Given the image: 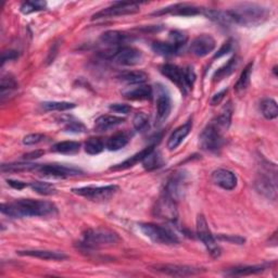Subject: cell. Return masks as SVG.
Instances as JSON below:
<instances>
[{
	"label": "cell",
	"mask_w": 278,
	"mask_h": 278,
	"mask_svg": "<svg viewBox=\"0 0 278 278\" xmlns=\"http://www.w3.org/2000/svg\"><path fill=\"white\" fill-rule=\"evenodd\" d=\"M16 253L22 257H31L46 261H63L67 259V256L63 252L50 250H20Z\"/></svg>",
	"instance_id": "21"
},
{
	"label": "cell",
	"mask_w": 278,
	"mask_h": 278,
	"mask_svg": "<svg viewBox=\"0 0 278 278\" xmlns=\"http://www.w3.org/2000/svg\"><path fill=\"white\" fill-rule=\"evenodd\" d=\"M161 73L165 76L168 77L169 80L175 84L178 88L182 91V92H186V90L188 89L187 86H186V82H185V74H184V70L178 67L177 65L175 64H171V63H167V64H163L160 68Z\"/></svg>",
	"instance_id": "17"
},
{
	"label": "cell",
	"mask_w": 278,
	"mask_h": 278,
	"mask_svg": "<svg viewBox=\"0 0 278 278\" xmlns=\"http://www.w3.org/2000/svg\"><path fill=\"white\" fill-rule=\"evenodd\" d=\"M133 125L138 132H145L149 127V118L144 112H138L133 119Z\"/></svg>",
	"instance_id": "41"
},
{
	"label": "cell",
	"mask_w": 278,
	"mask_h": 278,
	"mask_svg": "<svg viewBox=\"0 0 278 278\" xmlns=\"http://www.w3.org/2000/svg\"><path fill=\"white\" fill-rule=\"evenodd\" d=\"M151 271L164 274L173 277H187L195 276L201 273V268L188 266V265H177V264H156L152 265Z\"/></svg>",
	"instance_id": "12"
},
{
	"label": "cell",
	"mask_w": 278,
	"mask_h": 278,
	"mask_svg": "<svg viewBox=\"0 0 278 278\" xmlns=\"http://www.w3.org/2000/svg\"><path fill=\"white\" fill-rule=\"evenodd\" d=\"M0 210L4 214L13 219L31 216H54L58 212L55 203L34 199H19L10 203H3Z\"/></svg>",
	"instance_id": "1"
},
{
	"label": "cell",
	"mask_w": 278,
	"mask_h": 278,
	"mask_svg": "<svg viewBox=\"0 0 278 278\" xmlns=\"http://www.w3.org/2000/svg\"><path fill=\"white\" fill-rule=\"evenodd\" d=\"M231 115H233V106H231V102L229 101L225 104L220 114L213 120V122L221 129L226 130L230 125Z\"/></svg>",
	"instance_id": "26"
},
{
	"label": "cell",
	"mask_w": 278,
	"mask_h": 278,
	"mask_svg": "<svg viewBox=\"0 0 278 278\" xmlns=\"http://www.w3.org/2000/svg\"><path fill=\"white\" fill-rule=\"evenodd\" d=\"M265 271L264 265H253V266H237L228 269L225 275L227 276H249L260 274Z\"/></svg>",
	"instance_id": "27"
},
{
	"label": "cell",
	"mask_w": 278,
	"mask_h": 278,
	"mask_svg": "<svg viewBox=\"0 0 278 278\" xmlns=\"http://www.w3.org/2000/svg\"><path fill=\"white\" fill-rule=\"evenodd\" d=\"M152 50L156 55H160L163 57H170L176 55L179 50L172 45L171 42H163V41H156L152 43Z\"/></svg>",
	"instance_id": "32"
},
{
	"label": "cell",
	"mask_w": 278,
	"mask_h": 278,
	"mask_svg": "<svg viewBox=\"0 0 278 278\" xmlns=\"http://www.w3.org/2000/svg\"><path fill=\"white\" fill-rule=\"evenodd\" d=\"M212 181L225 190H233L237 186L236 175L231 171L225 169L215 170L212 173Z\"/></svg>",
	"instance_id": "20"
},
{
	"label": "cell",
	"mask_w": 278,
	"mask_h": 278,
	"mask_svg": "<svg viewBox=\"0 0 278 278\" xmlns=\"http://www.w3.org/2000/svg\"><path fill=\"white\" fill-rule=\"evenodd\" d=\"M153 149H154V146L147 147V148H145L144 150H142L141 152H138V153L132 155L130 158H128L124 162H122V163L115 165V167H112L111 170L112 171H122V170H126V169L132 168V167H134V165H136L137 163L142 162L144 160L145 156L149 152H151Z\"/></svg>",
	"instance_id": "24"
},
{
	"label": "cell",
	"mask_w": 278,
	"mask_h": 278,
	"mask_svg": "<svg viewBox=\"0 0 278 278\" xmlns=\"http://www.w3.org/2000/svg\"><path fill=\"white\" fill-rule=\"evenodd\" d=\"M202 12H203V9L198 8L194 5L177 4L168 8H163L160 11H155L153 15L173 14V15H180V16H193L197 14H202Z\"/></svg>",
	"instance_id": "18"
},
{
	"label": "cell",
	"mask_w": 278,
	"mask_h": 278,
	"mask_svg": "<svg viewBox=\"0 0 278 278\" xmlns=\"http://www.w3.org/2000/svg\"><path fill=\"white\" fill-rule=\"evenodd\" d=\"M37 172L42 177L51 178H66L82 174V171L74 167H67L62 164H45L39 165Z\"/></svg>",
	"instance_id": "9"
},
{
	"label": "cell",
	"mask_w": 278,
	"mask_h": 278,
	"mask_svg": "<svg viewBox=\"0 0 278 278\" xmlns=\"http://www.w3.org/2000/svg\"><path fill=\"white\" fill-rule=\"evenodd\" d=\"M139 229L142 230L146 237L155 243H160V245L173 246L177 245L179 242L175 233L160 225L152 223H142L139 224Z\"/></svg>",
	"instance_id": "4"
},
{
	"label": "cell",
	"mask_w": 278,
	"mask_h": 278,
	"mask_svg": "<svg viewBox=\"0 0 278 278\" xmlns=\"http://www.w3.org/2000/svg\"><path fill=\"white\" fill-rule=\"evenodd\" d=\"M184 74H185V82H186L187 88H191L196 81V74H195L194 68L191 66L186 67L184 70Z\"/></svg>",
	"instance_id": "46"
},
{
	"label": "cell",
	"mask_w": 278,
	"mask_h": 278,
	"mask_svg": "<svg viewBox=\"0 0 278 278\" xmlns=\"http://www.w3.org/2000/svg\"><path fill=\"white\" fill-rule=\"evenodd\" d=\"M191 128H193V120L187 121L185 124L178 126L171 134L168 141V148L170 150H175L176 148L182 143V141L189 135Z\"/></svg>",
	"instance_id": "22"
},
{
	"label": "cell",
	"mask_w": 278,
	"mask_h": 278,
	"mask_svg": "<svg viewBox=\"0 0 278 278\" xmlns=\"http://www.w3.org/2000/svg\"><path fill=\"white\" fill-rule=\"evenodd\" d=\"M197 234L199 239L202 241L206 250L208 251V253L214 259L219 258L221 256V248L217 245V242L210 228H208L207 223L202 214H199L197 217Z\"/></svg>",
	"instance_id": "6"
},
{
	"label": "cell",
	"mask_w": 278,
	"mask_h": 278,
	"mask_svg": "<svg viewBox=\"0 0 278 278\" xmlns=\"http://www.w3.org/2000/svg\"><path fill=\"white\" fill-rule=\"evenodd\" d=\"M103 149H104V143L100 138L92 137V138H89L88 141L85 143V151L90 155L99 154L103 151Z\"/></svg>",
	"instance_id": "38"
},
{
	"label": "cell",
	"mask_w": 278,
	"mask_h": 278,
	"mask_svg": "<svg viewBox=\"0 0 278 278\" xmlns=\"http://www.w3.org/2000/svg\"><path fill=\"white\" fill-rule=\"evenodd\" d=\"M121 240L119 234L108 228H90L83 235L82 247L86 250H95L102 247H109Z\"/></svg>",
	"instance_id": "3"
},
{
	"label": "cell",
	"mask_w": 278,
	"mask_h": 278,
	"mask_svg": "<svg viewBox=\"0 0 278 278\" xmlns=\"http://www.w3.org/2000/svg\"><path fill=\"white\" fill-rule=\"evenodd\" d=\"M118 78L121 82L128 85H138L144 84L147 81L148 75L143 71H126L121 73Z\"/></svg>",
	"instance_id": "25"
},
{
	"label": "cell",
	"mask_w": 278,
	"mask_h": 278,
	"mask_svg": "<svg viewBox=\"0 0 278 278\" xmlns=\"http://www.w3.org/2000/svg\"><path fill=\"white\" fill-rule=\"evenodd\" d=\"M142 163H143V167L145 170L153 171V170H156V169L162 167L163 159H162L161 153L153 149L151 152H149L145 156Z\"/></svg>",
	"instance_id": "28"
},
{
	"label": "cell",
	"mask_w": 278,
	"mask_h": 278,
	"mask_svg": "<svg viewBox=\"0 0 278 278\" xmlns=\"http://www.w3.org/2000/svg\"><path fill=\"white\" fill-rule=\"evenodd\" d=\"M219 239L229 241L231 243H238V245H242V243L245 242V238L239 237V236H225V235H220Z\"/></svg>",
	"instance_id": "49"
},
{
	"label": "cell",
	"mask_w": 278,
	"mask_h": 278,
	"mask_svg": "<svg viewBox=\"0 0 278 278\" xmlns=\"http://www.w3.org/2000/svg\"><path fill=\"white\" fill-rule=\"evenodd\" d=\"M233 24L243 26H254L263 23L268 17L266 8L256 4H242L227 11Z\"/></svg>",
	"instance_id": "2"
},
{
	"label": "cell",
	"mask_w": 278,
	"mask_h": 278,
	"mask_svg": "<svg viewBox=\"0 0 278 278\" xmlns=\"http://www.w3.org/2000/svg\"><path fill=\"white\" fill-rule=\"evenodd\" d=\"M41 108L45 111H66L75 108V103L66 101H47L41 103Z\"/></svg>",
	"instance_id": "36"
},
{
	"label": "cell",
	"mask_w": 278,
	"mask_h": 278,
	"mask_svg": "<svg viewBox=\"0 0 278 278\" xmlns=\"http://www.w3.org/2000/svg\"><path fill=\"white\" fill-rule=\"evenodd\" d=\"M231 49H233V40L228 39L227 41H225L223 43V46L219 50H217V52L214 55V59H219L225 55H227L228 52H230Z\"/></svg>",
	"instance_id": "47"
},
{
	"label": "cell",
	"mask_w": 278,
	"mask_h": 278,
	"mask_svg": "<svg viewBox=\"0 0 278 278\" xmlns=\"http://www.w3.org/2000/svg\"><path fill=\"white\" fill-rule=\"evenodd\" d=\"M122 96L128 100H150L153 96L152 87L145 84L129 85L122 89Z\"/></svg>",
	"instance_id": "16"
},
{
	"label": "cell",
	"mask_w": 278,
	"mask_h": 278,
	"mask_svg": "<svg viewBox=\"0 0 278 278\" xmlns=\"http://www.w3.org/2000/svg\"><path fill=\"white\" fill-rule=\"evenodd\" d=\"M45 153V151L42 150H36V151H32V152H29L23 155V159L24 160H34V159H38L40 158V156Z\"/></svg>",
	"instance_id": "50"
},
{
	"label": "cell",
	"mask_w": 278,
	"mask_h": 278,
	"mask_svg": "<svg viewBox=\"0 0 278 278\" xmlns=\"http://www.w3.org/2000/svg\"><path fill=\"white\" fill-rule=\"evenodd\" d=\"M35 193H37L42 196H52L56 195L57 189L54 185L49 184V182H43V181H33L29 185Z\"/></svg>",
	"instance_id": "37"
},
{
	"label": "cell",
	"mask_w": 278,
	"mask_h": 278,
	"mask_svg": "<svg viewBox=\"0 0 278 278\" xmlns=\"http://www.w3.org/2000/svg\"><path fill=\"white\" fill-rule=\"evenodd\" d=\"M224 130L212 121L207 124L199 136V144L201 149L207 152H219L224 145Z\"/></svg>",
	"instance_id": "5"
},
{
	"label": "cell",
	"mask_w": 278,
	"mask_h": 278,
	"mask_svg": "<svg viewBox=\"0 0 278 278\" xmlns=\"http://www.w3.org/2000/svg\"><path fill=\"white\" fill-rule=\"evenodd\" d=\"M46 8L47 4L45 2H26L21 5L20 11L23 14H31L34 12L46 10Z\"/></svg>",
	"instance_id": "39"
},
{
	"label": "cell",
	"mask_w": 278,
	"mask_h": 278,
	"mask_svg": "<svg viewBox=\"0 0 278 278\" xmlns=\"http://www.w3.org/2000/svg\"><path fill=\"white\" fill-rule=\"evenodd\" d=\"M64 130L67 133H75V134H81L86 132L85 125L80 121H73L70 120L66 122V125L64 127Z\"/></svg>",
	"instance_id": "42"
},
{
	"label": "cell",
	"mask_w": 278,
	"mask_h": 278,
	"mask_svg": "<svg viewBox=\"0 0 278 278\" xmlns=\"http://www.w3.org/2000/svg\"><path fill=\"white\" fill-rule=\"evenodd\" d=\"M237 64H238V61H237L236 57H234V58L229 59L227 63H226L224 66H222L221 68L217 70V71L215 72V74L213 76L214 82L222 81L223 78L229 76L234 72V70L236 68Z\"/></svg>",
	"instance_id": "35"
},
{
	"label": "cell",
	"mask_w": 278,
	"mask_h": 278,
	"mask_svg": "<svg viewBox=\"0 0 278 278\" xmlns=\"http://www.w3.org/2000/svg\"><path fill=\"white\" fill-rule=\"evenodd\" d=\"M216 46L215 39L208 34H202L197 36L190 45L191 54L197 57H205L214 50Z\"/></svg>",
	"instance_id": "15"
},
{
	"label": "cell",
	"mask_w": 278,
	"mask_h": 278,
	"mask_svg": "<svg viewBox=\"0 0 278 278\" xmlns=\"http://www.w3.org/2000/svg\"><path fill=\"white\" fill-rule=\"evenodd\" d=\"M42 141H45V136L42 134H30L23 138V144L26 146H33L41 143Z\"/></svg>",
	"instance_id": "44"
},
{
	"label": "cell",
	"mask_w": 278,
	"mask_h": 278,
	"mask_svg": "<svg viewBox=\"0 0 278 278\" xmlns=\"http://www.w3.org/2000/svg\"><path fill=\"white\" fill-rule=\"evenodd\" d=\"M186 190V175L182 172H177L173 174L171 178L168 180L164 188V193L169 195L174 201L178 200L184 196Z\"/></svg>",
	"instance_id": "14"
},
{
	"label": "cell",
	"mask_w": 278,
	"mask_h": 278,
	"mask_svg": "<svg viewBox=\"0 0 278 278\" xmlns=\"http://www.w3.org/2000/svg\"><path fill=\"white\" fill-rule=\"evenodd\" d=\"M109 109L113 112L121 113V114H128V113L132 111V107H129L128 104L124 103H112Z\"/></svg>",
	"instance_id": "45"
},
{
	"label": "cell",
	"mask_w": 278,
	"mask_h": 278,
	"mask_svg": "<svg viewBox=\"0 0 278 278\" xmlns=\"http://www.w3.org/2000/svg\"><path fill=\"white\" fill-rule=\"evenodd\" d=\"M252 68H253V62H250L245 68H243V71L241 72L236 85H235V90L237 92H241L247 89V87L250 84Z\"/></svg>",
	"instance_id": "33"
},
{
	"label": "cell",
	"mask_w": 278,
	"mask_h": 278,
	"mask_svg": "<svg viewBox=\"0 0 278 278\" xmlns=\"http://www.w3.org/2000/svg\"><path fill=\"white\" fill-rule=\"evenodd\" d=\"M154 214L155 216H158L159 219L169 222H175L178 216L176 201H174L169 195H167L163 191L161 197L158 199V201L155 203Z\"/></svg>",
	"instance_id": "10"
},
{
	"label": "cell",
	"mask_w": 278,
	"mask_h": 278,
	"mask_svg": "<svg viewBox=\"0 0 278 278\" xmlns=\"http://www.w3.org/2000/svg\"><path fill=\"white\" fill-rule=\"evenodd\" d=\"M81 144L77 142H61L52 147V151L62 153V154H75L80 151Z\"/></svg>",
	"instance_id": "31"
},
{
	"label": "cell",
	"mask_w": 278,
	"mask_h": 278,
	"mask_svg": "<svg viewBox=\"0 0 278 278\" xmlns=\"http://www.w3.org/2000/svg\"><path fill=\"white\" fill-rule=\"evenodd\" d=\"M226 92H227V89H223L222 91H220L219 94H216L213 96V98L211 100V104L212 106H216V104H219L223 99H224V96L226 95Z\"/></svg>",
	"instance_id": "51"
},
{
	"label": "cell",
	"mask_w": 278,
	"mask_h": 278,
	"mask_svg": "<svg viewBox=\"0 0 278 278\" xmlns=\"http://www.w3.org/2000/svg\"><path fill=\"white\" fill-rule=\"evenodd\" d=\"M100 40L109 48H121L132 40V35L122 31H108L101 35Z\"/></svg>",
	"instance_id": "19"
},
{
	"label": "cell",
	"mask_w": 278,
	"mask_h": 278,
	"mask_svg": "<svg viewBox=\"0 0 278 278\" xmlns=\"http://www.w3.org/2000/svg\"><path fill=\"white\" fill-rule=\"evenodd\" d=\"M172 110V100L169 90L162 84L156 86V119L162 123L170 115Z\"/></svg>",
	"instance_id": "13"
},
{
	"label": "cell",
	"mask_w": 278,
	"mask_h": 278,
	"mask_svg": "<svg viewBox=\"0 0 278 278\" xmlns=\"http://www.w3.org/2000/svg\"><path fill=\"white\" fill-rule=\"evenodd\" d=\"M8 184L10 185L11 187H13L14 189H17V190H21L23 188H25L26 186H29L26 182H22V181H19V180H8Z\"/></svg>",
	"instance_id": "52"
},
{
	"label": "cell",
	"mask_w": 278,
	"mask_h": 278,
	"mask_svg": "<svg viewBox=\"0 0 278 278\" xmlns=\"http://www.w3.org/2000/svg\"><path fill=\"white\" fill-rule=\"evenodd\" d=\"M39 164L34 163H9L2 165L3 173H20V172H30L37 171Z\"/></svg>",
	"instance_id": "29"
},
{
	"label": "cell",
	"mask_w": 278,
	"mask_h": 278,
	"mask_svg": "<svg viewBox=\"0 0 278 278\" xmlns=\"http://www.w3.org/2000/svg\"><path fill=\"white\" fill-rule=\"evenodd\" d=\"M129 142V138L126 133H117L111 136L106 144V147L110 151H118L124 148Z\"/></svg>",
	"instance_id": "30"
},
{
	"label": "cell",
	"mask_w": 278,
	"mask_h": 278,
	"mask_svg": "<svg viewBox=\"0 0 278 278\" xmlns=\"http://www.w3.org/2000/svg\"><path fill=\"white\" fill-rule=\"evenodd\" d=\"M169 39H170L169 42H171L172 45H174L178 50H180L187 42V35H185L180 31H172L169 34Z\"/></svg>",
	"instance_id": "40"
},
{
	"label": "cell",
	"mask_w": 278,
	"mask_h": 278,
	"mask_svg": "<svg viewBox=\"0 0 278 278\" xmlns=\"http://www.w3.org/2000/svg\"><path fill=\"white\" fill-rule=\"evenodd\" d=\"M141 10V7L135 3H114L111 7L102 9L99 12L92 15V20L99 19H109V17L122 16L128 14L138 13Z\"/></svg>",
	"instance_id": "8"
},
{
	"label": "cell",
	"mask_w": 278,
	"mask_h": 278,
	"mask_svg": "<svg viewBox=\"0 0 278 278\" xmlns=\"http://www.w3.org/2000/svg\"><path fill=\"white\" fill-rule=\"evenodd\" d=\"M119 187L115 185L109 186H101V187H82V188H74L72 191L74 194L89 199L91 201H106L111 197L117 194Z\"/></svg>",
	"instance_id": "7"
},
{
	"label": "cell",
	"mask_w": 278,
	"mask_h": 278,
	"mask_svg": "<svg viewBox=\"0 0 278 278\" xmlns=\"http://www.w3.org/2000/svg\"><path fill=\"white\" fill-rule=\"evenodd\" d=\"M125 119L117 115H101L95 122L96 132H107L109 129L114 128L121 124H123Z\"/></svg>",
	"instance_id": "23"
},
{
	"label": "cell",
	"mask_w": 278,
	"mask_h": 278,
	"mask_svg": "<svg viewBox=\"0 0 278 278\" xmlns=\"http://www.w3.org/2000/svg\"><path fill=\"white\" fill-rule=\"evenodd\" d=\"M115 63L124 66H134L143 62L144 55L141 50L134 47L123 46L118 48L113 55L112 59Z\"/></svg>",
	"instance_id": "11"
},
{
	"label": "cell",
	"mask_w": 278,
	"mask_h": 278,
	"mask_svg": "<svg viewBox=\"0 0 278 278\" xmlns=\"http://www.w3.org/2000/svg\"><path fill=\"white\" fill-rule=\"evenodd\" d=\"M17 57H19V54L15 50H9V51H4L3 52V57H2V64L4 65L7 61H11L15 60Z\"/></svg>",
	"instance_id": "48"
},
{
	"label": "cell",
	"mask_w": 278,
	"mask_h": 278,
	"mask_svg": "<svg viewBox=\"0 0 278 278\" xmlns=\"http://www.w3.org/2000/svg\"><path fill=\"white\" fill-rule=\"evenodd\" d=\"M261 111H262V114L267 120H273L276 119L278 115V108L277 103L275 100L271 98H265L261 102Z\"/></svg>",
	"instance_id": "34"
},
{
	"label": "cell",
	"mask_w": 278,
	"mask_h": 278,
	"mask_svg": "<svg viewBox=\"0 0 278 278\" xmlns=\"http://www.w3.org/2000/svg\"><path fill=\"white\" fill-rule=\"evenodd\" d=\"M16 87H17V83L15 82V80L11 75L4 76L2 78V85H0V88H2V96L5 95L6 91H11L15 89Z\"/></svg>",
	"instance_id": "43"
}]
</instances>
